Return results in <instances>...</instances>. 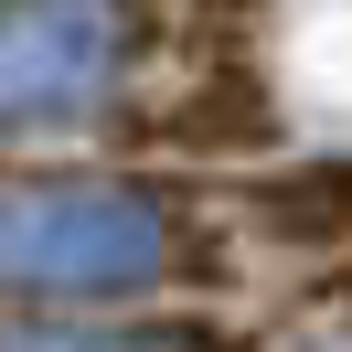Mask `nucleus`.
<instances>
[{"mask_svg":"<svg viewBox=\"0 0 352 352\" xmlns=\"http://www.w3.org/2000/svg\"><path fill=\"white\" fill-rule=\"evenodd\" d=\"M182 267V224L139 182H32L0 192V288H150Z\"/></svg>","mask_w":352,"mask_h":352,"instance_id":"nucleus-1","label":"nucleus"},{"mask_svg":"<svg viewBox=\"0 0 352 352\" xmlns=\"http://www.w3.org/2000/svg\"><path fill=\"white\" fill-rule=\"evenodd\" d=\"M139 54L129 0H0V129H65Z\"/></svg>","mask_w":352,"mask_h":352,"instance_id":"nucleus-2","label":"nucleus"},{"mask_svg":"<svg viewBox=\"0 0 352 352\" xmlns=\"http://www.w3.org/2000/svg\"><path fill=\"white\" fill-rule=\"evenodd\" d=\"M245 224H256L267 245H309V256L352 245V160H309V171L256 182V192H245Z\"/></svg>","mask_w":352,"mask_h":352,"instance_id":"nucleus-3","label":"nucleus"},{"mask_svg":"<svg viewBox=\"0 0 352 352\" xmlns=\"http://www.w3.org/2000/svg\"><path fill=\"white\" fill-rule=\"evenodd\" d=\"M0 352H150V342H65L54 331V342H0Z\"/></svg>","mask_w":352,"mask_h":352,"instance_id":"nucleus-4","label":"nucleus"}]
</instances>
